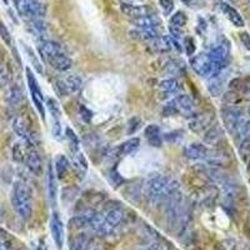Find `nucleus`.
Wrapping results in <instances>:
<instances>
[{
    "label": "nucleus",
    "mask_w": 250,
    "mask_h": 250,
    "mask_svg": "<svg viewBox=\"0 0 250 250\" xmlns=\"http://www.w3.org/2000/svg\"><path fill=\"white\" fill-rule=\"evenodd\" d=\"M190 66L196 74L202 78H210L211 75L216 73L213 62L210 60L209 55L205 54V53H200V54L191 57Z\"/></svg>",
    "instance_id": "nucleus-7"
},
{
    "label": "nucleus",
    "mask_w": 250,
    "mask_h": 250,
    "mask_svg": "<svg viewBox=\"0 0 250 250\" xmlns=\"http://www.w3.org/2000/svg\"><path fill=\"white\" fill-rule=\"evenodd\" d=\"M164 114H167V117H171L175 114H182L183 117H194L195 105L189 95H178L165 105Z\"/></svg>",
    "instance_id": "nucleus-4"
},
{
    "label": "nucleus",
    "mask_w": 250,
    "mask_h": 250,
    "mask_svg": "<svg viewBox=\"0 0 250 250\" xmlns=\"http://www.w3.org/2000/svg\"><path fill=\"white\" fill-rule=\"evenodd\" d=\"M50 233L57 248L62 250L64 247V242H65V230H64V224H62V219L57 213H53V215H51Z\"/></svg>",
    "instance_id": "nucleus-12"
},
{
    "label": "nucleus",
    "mask_w": 250,
    "mask_h": 250,
    "mask_svg": "<svg viewBox=\"0 0 250 250\" xmlns=\"http://www.w3.org/2000/svg\"><path fill=\"white\" fill-rule=\"evenodd\" d=\"M185 51L188 55H193L195 53V43H194L193 38L185 39Z\"/></svg>",
    "instance_id": "nucleus-44"
},
{
    "label": "nucleus",
    "mask_w": 250,
    "mask_h": 250,
    "mask_svg": "<svg viewBox=\"0 0 250 250\" xmlns=\"http://www.w3.org/2000/svg\"><path fill=\"white\" fill-rule=\"evenodd\" d=\"M57 175L54 171V165L49 164L48 168V194L49 200H50L51 205L55 207L57 204V195H58V187H57Z\"/></svg>",
    "instance_id": "nucleus-20"
},
{
    "label": "nucleus",
    "mask_w": 250,
    "mask_h": 250,
    "mask_svg": "<svg viewBox=\"0 0 250 250\" xmlns=\"http://www.w3.org/2000/svg\"><path fill=\"white\" fill-rule=\"evenodd\" d=\"M140 125H142V120H140V118H137V117L131 118V119L128 122V125H126V128H128L126 133H128L129 135H133V134H135L138 130H139Z\"/></svg>",
    "instance_id": "nucleus-39"
},
{
    "label": "nucleus",
    "mask_w": 250,
    "mask_h": 250,
    "mask_svg": "<svg viewBox=\"0 0 250 250\" xmlns=\"http://www.w3.org/2000/svg\"><path fill=\"white\" fill-rule=\"evenodd\" d=\"M222 118L224 122L225 128L228 129L229 133H238L239 128L242 126L244 123V118H243V111L236 106H228V108L223 109Z\"/></svg>",
    "instance_id": "nucleus-8"
},
{
    "label": "nucleus",
    "mask_w": 250,
    "mask_h": 250,
    "mask_svg": "<svg viewBox=\"0 0 250 250\" xmlns=\"http://www.w3.org/2000/svg\"><path fill=\"white\" fill-rule=\"evenodd\" d=\"M220 9H222L223 14L227 17V19L229 20L234 26H236V28H243V26L245 25L244 19H243L240 13H239L235 8H233V6L229 5V4L227 3H222L220 4Z\"/></svg>",
    "instance_id": "nucleus-18"
},
{
    "label": "nucleus",
    "mask_w": 250,
    "mask_h": 250,
    "mask_svg": "<svg viewBox=\"0 0 250 250\" xmlns=\"http://www.w3.org/2000/svg\"><path fill=\"white\" fill-rule=\"evenodd\" d=\"M12 205L18 215L29 220L33 215V195L30 188L21 182L15 183L12 190Z\"/></svg>",
    "instance_id": "nucleus-1"
},
{
    "label": "nucleus",
    "mask_w": 250,
    "mask_h": 250,
    "mask_svg": "<svg viewBox=\"0 0 250 250\" xmlns=\"http://www.w3.org/2000/svg\"><path fill=\"white\" fill-rule=\"evenodd\" d=\"M9 83V73L3 64H0V88L5 86Z\"/></svg>",
    "instance_id": "nucleus-43"
},
{
    "label": "nucleus",
    "mask_w": 250,
    "mask_h": 250,
    "mask_svg": "<svg viewBox=\"0 0 250 250\" xmlns=\"http://www.w3.org/2000/svg\"><path fill=\"white\" fill-rule=\"evenodd\" d=\"M86 244H88V239L84 234H82V235H78L74 239V242L71 243L70 250H85Z\"/></svg>",
    "instance_id": "nucleus-36"
},
{
    "label": "nucleus",
    "mask_w": 250,
    "mask_h": 250,
    "mask_svg": "<svg viewBox=\"0 0 250 250\" xmlns=\"http://www.w3.org/2000/svg\"><path fill=\"white\" fill-rule=\"evenodd\" d=\"M13 155H14V160L17 162H25V148L21 144H15L14 149H13Z\"/></svg>",
    "instance_id": "nucleus-38"
},
{
    "label": "nucleus",
    "mask_w": 250,
    "mask_h": 250,
    "mask_svg": "<svg viewBox=\"0 0 250 250\" xmlns=\"http://www.w3.org/2000/svg\"><path fill=\"white\" fill-rule=\"evenodd\" d=\"M150 46L156 53H167L173 49V40H171V37L162 35L159 38H155Z\"/></svg>",
    "instance_id": "nucleus-24"
},
{
    "label": "nucleus",
    "mask_w": 250,
    "mask_h": 250,
    "mask_svg": "<svg viewBox=\"0 0 250 250\" xmlns=\"http://www.w3.org/2000/svg\"><path fill=\"white\" fill-rule=\"evenodd\" d=\"M159 5L165 15H170L174 10V0H159Z\"/></svg>",
    "instance_id": "nucleus-40"
},
{
    "label": "nucleus",
    "mask_w": 250,
    "mask_h": 250,
    "mask_svg": "<svg viewBox=\"0 0 250 250\" xmlns=\"http://www.w3.org/2000/svg\"><path fill=\"white\" fill-rule=\"evenodd\" d=\"M211 123V117H209L208 114H200V115H194V119L190 122V129L191 130L199 133V131L207 129Z\"/></svg>",
    "instance_id": "nucleus-25"
},
{
    "label": "nucleus",
    "mask_w": 250,
    "mask_h": 250,
    "mask_svg": "<svg viewBox=\"0 0 250 250\" xmlns=\"http://www.w3.org/2000/svg\"><path fill=\"white\" fill-rule=\"evenodd\" d=\"M178 190V183L168 176H155L148 184V196L153 203H160L169 199L171 194Z\"/></svg>",
    "instance_id": "nucleus-2"
},
{
    "label": "nucleus",
    "mask_w": 250,
    "mask_h": 250,
    "mask_svg": "<svg viewBox=\"0 0 250 250\" xmlns=\"http://www.w3.org/2000/svg\"><path fill=\"white\" fill-rule=\"evenodd\" d=\"M145 134V138L148 139V143L151 145V146H154V148H160L163 144V138L162 135H160V128L159 125L156 124H150L146 126V129H145L144 131Z\"/></svg>",
    "instance_id": "nucleus-23"
},
{
    "label": "nucleus",
    "mask_w": 250,
    "mask_h": 250,
    "mask_svg": "<svg viewBox=\"0 0 250 250\" xmlns=\"http://www.w3.org/2000/svg\"><path fill=\"white\" fill-rule=\"evenodd\" d=\"M140 146V139L139 138H131L126 142L123 143L119 146V153L122 155H130V154L135 153Z\"/></svg>",
    "instance_id": "nucleus-27"
},
{
    "label": "nucleus",
    "mask_w": 250,
    "mask_h": 250,
    "mask_svg": "<svg viewBox=\"0 0 250 250\" xmlns=\"http://www.w3.org/2000/svg\"><path fill=\"white\" fill-rule=\"evenodd\" d=\"M85 250H106V248L104 247L103 243L97 242V240H91V242H88Z\"/></svg>",
    "instance_id": "nucleus-45"
},
{
    "label": "nucleus",
    "mask_w": 250,
    "mask_h": 250,
    "mask_svg": "<svg viewBox=\"0 0 250 250\" xmlns=\"http://www.w3.org/2000/svg\"><path fill=\"white\" fill-rule=\"evenodd\" d=\"M123 219H124V211L117 207L109 209L105 215H104V220H105L106 225L110 228L111 230H114L118 225L122 224Z\"/></svg>",
    "instance_id": "nucleus-22"
},
{
    "label": "nucleus",
    "mask_w": 250,
    "mask_h": 250,
    "mask_svg": "<svg viewBox=\"0 0 250 250\" xmlns=\"http://www.w3.org/2000/svg\"><path fill=\"white\" fill-rule=\"evenodd\" d=\"M223 135H224V130H223L219 125H215V126L210 128L207 133H205L204 139L208 144L214 145L223 139Z\"/></svg>",
    "instance_id": "nucleus-28"
},
{
    "label": "nucleus",
    "mask_w": 250,
    "mask_h": 250,
    "mask_svg": "<svg viewBox=\"0 0 250 250\" xmlns=\"http://www.w3.org/2000/svg\"><path fill=\"white\" fill-rule=\"evenodd\" d=\"M229 54H230V46H229V42L225 39H223L222 42H219L208 53L210 60L213 62L214 66H215L216 73L227 68Z\"/></svg>",
    "instance_id": "nucleus-5"
},
{
    "label": "nucleus",
    "mask_w": 250,
    "mask_h": 250,
    "mask_svg": "<svg viewBox=\"0 0 250 250\" xmlns=\"http://www.w3.org/2000/svg\"><path fill=\"white\" fill-rule=\"evenodd\" d=\"M249 1H250V0H249Z\"/></svg>",
    "instance_id": "nucleus-51"
},
{
    "label": "nucleus",
    "mask_w": 250,
    "mask_h": 250,
    "mask_svg": "<svg viewBox=\"0 0 250 250\" xmlns=\"http://www.w3.org/2000/svg\"><path fill=\"white\" fill-rule=\"evenodd\" d=\"M130 35L133 38H135V39L144 40V42L145 40H146V42H149V40H154L155 38L162 37V35L158 34V33H155V31L145 30V29H138V28H135L134 30H131Z\"/></svg>",
    "instance_id": "nucleus-30"
},
{
    "label": "nucleus",
    "mask_w": 250,
    "mask_h": 250,
    "mask_svg": "<svg viewBox=\"0 0 250 250\" xmlns=\"http://www.w3.org/2000/svg\"><path fill=\"white\" fill-rule=\"evenodd\" d=\"M182 1L184 4H190L191 3V0H182Z\"/></svg>",
    "instance_id": "nucleus-48"
},
{
    "label": "nucleus",
    "mask_w": 250,
    "mask_h": 250,
    "mask_svg": "<svg viewBox=\"0 0 250 250\" xmlns=\"http://www.w3.org/2000/svg\"><path fill=\"white\" fill-rule=\"evenodd\" d=\"M13 129L24 140V143L28 144V146H34L37 143V135L23 117H17L13 120Z\"/></svg>",
    "instance_id": "nucleus-10"
},
{
    "label": "nucleus",
    "mask_w": 250,
    "mask_h": 250,
    "mask_svg": "<svg viewBox=\"0 0 250 250\" xmlns=\"http://www.w3.org/2000/svg\"><path fill=\"white\" fill-rule=\"evenodd\" d=\"M79 114H80V117H82V119L84 120V122L90 123L91 118H93V113H91V111L89 110L86 106L80 105L79 106Z\"/></svg>",
    "instance_id": "nucleus-42"
},
{
    "label": "nucleus",
    "mask_w": 250,
    "mask_h": 250,
    "mask_svg": "<svg viewBox=\"0 0 250 250\" xmlns=\"http://www.w3.org/2000/svg\"><path fill=\"white\" fill-rule=\"evenodd\" d=\"M110 180L111 183H113L114 187H119V185L123 184V182H124V179H123L122 176L119 175V173H117V171H111Z\"/></svg>",
    "instance_id": "nucleus-47"
},
{
    "label": "nucleus",
    "mask_w": 250,
    "mask_h": 250,
    "mask_svg": "<svg viewBox=\"0 0 250 250\" xmlns=\"http://www.w3.org/2000/svg\"><path fill=\"white\" fill-rule=\"evenodd\" d=\"M65 134H66V138H68V140H69V144H70L71 151H73V153H75V151H80L79 150V139H78L77 134L74 133V130H73L71 128H66Z\"/></svg>",
    "instance_id": "nucleus-35"
},
{
    "label": "nucleus",
    "mask_w": 250,
    "mask_h": 250,
    "mask_svg": "<svg viewBox=\"0 0 250 250\" xmlns=\"http://www.w3.org/2000/svg\"><path fill=\"white\" fill-rule=\"evenodd\" d=\"M26 74V83H28L29 91H30L31 99L34 103L35 108L38 109V111L40 113L42 118H45V105H44V97L43 93H42V89L39 86V83H38L37 78H35L34 73L31 71L30 68L25 69Z\"/></svg>",
    "instance_id": "nucleus-6"
},
{
    "label": "nucleus",
    "mask_w": 250,
    "mask_h": 250,
    "mask_svg": "<svg viewBox=\"0 0 250 250\" xmlns=\"http://www.w3.org/2000/svg\"><path fill=\"white\" fill-rule=\"evenodd\" d=\"M228 75H229V73H228L227 68H225L209 78V82H208V91L210 93L211 97H222L225 90V85H227Z\"/></svg>",
    "instance_id": "nucleus-9"
},
{
    "label": "nucleus",
    "mask_w": 250,
    "mask_h": 250,
    "mask_svg": "<svg viewBox=\"0 0 250 250\" xmlns=\"http://www.w3.org/2000/svg\"><path fill=\"white\" fill-rule=\"evenodd\" d=\"M249 115H250V108H249Z\"/></svg>",
    "instance_id": "nucleus-50"
},
{
    "label": "nucleus",
    "mask_w": 250,
    "mask_h": 250,
    "mask_svg": "<svg viewBox=\"0 0 250 250\" xmlns=\"http://www.w3.org/2000/svg\"><path fill=\"white\" fill-rule=\"evenodd\" d=\"M95 214H97V211L94 210H85L78 214L70 220V227L74 228V229H82V228L89 227Z\"/></svg>",
    "instance_id": "nucleus-21"
},
{
    "label": "nucleus",
    "mask_w": 250,
    "mask_h": 250,
    "mask_svg": "<svg viewBox=\"0 0 250 250\" xmlns=\"http://www.w3.org/2000/svg\"><path fill=\"white\" fill-rule=\"evenodd\" d=\"M68 169H69V162L68 159H66V156L62 155V154H59V155L55 158V163H54V171L58 179H64L66 173H68Z\"/></svg>",
    "instance_id": "nucleus-26"
},
{
    "label": "nucleus",
    "mask_w": 250,
    "mask_h": 250,
    "mask_svg": "<svg viewBox=\"0 0 250 250\" xmlns=\"http://www.w3.org/2000/svg\"><path fill=\"white\" fill-rule=\"evenodd\" d=\"M120 10L124 15H126L130 19L135 20L139 18L146 17V15L153 14L150 6L148 5H139V4H130V3H122Z\"/></svg>",
    "instance_id": "nucleus-14"
},
{
    "label": "nucleus",
    "mask_w": 250,
    "mask_h": 250,
    "mask_svg": "<svg viewBox=\"0 0 250 250\" xmlns=\"http://www.w3.org/2000/svg\"><path fill=\"white\" fill-rule=\"evenodd\" d=\"M37 250H46V249H45V248L43 247V245H39V247H38V249H37Z\"/></svg>",
    "instance_id": "nucleus-49"
},
{
    "label": "nucleus",
    "mask_w": 250,
    "mask_h": 250,
    "mask_svg": "<svg viewBox=\"0 0 250 250\" xmlns=\"http://www.w3.org/2000/svg\"><path fill=\"white\" fill-rule=\"evenodd\" d=\"M82 85V79L75 74L57 80V89L60 95H71V94L79 91Z\"/></svg>",
    "instance_id": "nucleus-11"
},
{
    "label": "nucleus",
    "mask_w": 250,
    "mask_h": 250,
    "mask_svg": "<svg viewBox=\"0 0 250 250\" xmlns=\"http://www.w3.org/2000/svg\"><path fill=\"white\" fill-rule=\"evenodd\" d=\"M0 37H1V39H3L6 45L12 46V35H10L8 28L3 23H0Z\"/></svg>",
    "instance_id": "nucleus-41"
},
{
    "label": "nucleus",
    "mask_w": 250,
    "mask_h": 250,
    "mask_svg": "<svg viewBox=\"0 0 250 250\" xmlns=\"http://www.w3.org/2000/svg\"><path fill=\"white\" fill-rule=\"evenodd\" d=\"M239 38H240V42H242V44L244 45V48L247 49V50L250 51V34L249 33H247V31H243V33H240Z\"/></svg>",
    "instance_id": "nucleus-46"
},
{
    "label": "nucleus",
    "mask_w": 250,
    "mask_h": 250,
    "mask_svg": "<svg viewBox=\"0 0 250 250\" xmlns=\"http://www.w3.org/2000/svg\"><path fill=\"white\" fill-rule=\"evenodd\" d=\"M188 17L185 15L184 12H176L175 14L171 15L170 20H169V26L176 29H182L187 25Z\"/></svg>",
    "instance_id": "nucleus-32"
},
{
    "label": "nucleus",
    "mask_w": 250,
    "mask_h": 250,
    "mask_svg": "<svg viewBox=\"0 0 250 250\" xmlns=\"http://www.w3.org/2000/svg\"><path fill=\"white\" fill-rule=\"evenodd\" d=\"M9 105L10 106H19L23 102V91L19 86H13L8 93V97H6Z\"/></svg>",
    "instance_id": "nucleus-31"
},
{
    "label": "nucleus",
    "mask_w": 250,
    "mask_h": 250,
    "mask_svg": "<svg viewBox=\"0 0 250 250\" xmlns=\"http://www.w3.org/2000/svg\"><path fill=\"white\" fill-rule=\"evenodd\" d=\"M159 88L164 94H174L179 89V83L175 79H165L160 83Z\"/></svg>",
    "instance_id": "nucleus-33"
},
{
    "label": "nucleus",
    "mask_w": 250,
    "mask_h": 250,
    "mask_svg": "<svg viewBox=\"0 0 250 250\" xmlns=\"http://www.w3.org/2000/svg\"><path fill=\"white\" fill-rule=\"evenodd\" d=\"M29 28H30V31L33 33L34 37L42 38V39L45 37L46 30H48V26H46V24L44 23L43 19L29 21Z\"/></svg>",
    "instance_id": "nucleus-29"
},
{
    "label": "nucleus",
    "mask_w": 250,
    "mask_h": 250,
    "mask_svg": "<svg viewBox=\"0 0 250 250\" xmlns=\"http://www.w3.org/2000/svg\"><path fill=\"white\" fill-rule=\"evenodd\" d=\"M46 62L51 68L58 71H68L73 66V60L65 53H62V54H58L55 57L50 58Z\"/></svg>",
    "instance_id": "nucleus-19"
},
{
    "label": "nucleus",
    "mask_w": 250,
    "mask_h": 250,
    "mask_svg": "<svg viewBox=\"0 0 250 250\" xmlns=\"http://www.w3.org/2000/svg\"><path fill=\"white\" fill-rule=\"evenodd\" d=\"M0 250H13L9 234L3 229H0Z\"/></svg>",
    "instance_id": "nucleus-37"
},
{
    "label": "nucleus",
    "mask_w": 250,
    "mask_h": 250,
    "mask_svg": "<svg viewBox=\"0 0 250 250\" xmlns=\"http://www.w3.org/2000/svg\"><path fill=\"white\" fill-rule=\"evenodd\" d=\"M26 168L34 174V175L40 176L43 174V160L42 156L37 150H29L25 156Z\"/></svg>",
    "instance_id": "nucleus-16"
},
{
    "label": "nucleus",
    "mask_w": 250,
    "mask_h": 250,
    "mask_svg": "<svg viewBox=\"0 0 250 250\" xmlns=\"http://www.w3.org/2000/svg\"><path fill=\"white\" fill-rule=\"evenodd\" d=\"M133 24L138 29H145V30L155 31L158 34H163V23L160 18L155 14L146 15V17L139 18L133 20Z\"/></svg>",
    "instance_id": "nucleus-13"
},
{
    "label": "nucleus",
    "mask_w": 250,
    "mask_h": 250,
    "mask_svg": "<svg viewBox=\"0 0 250 250\" xmlns=\"http://www.w3.org/2000/svg\"><path fill=\"white\" fill-rule=\"evenodd\" d=\"M210 150L205 146L204 144H193L188 145L187 148L184 149V155L191 160H204L209 156Z\"/></svg>",
    "instance_id": "nucleus-17"
},
{
    "label": "nucleus",
    "mask_w": 250,
    "mask_h": 250,
    "mask_svg": "<svg viewBox=\"0 0 250 250\" xmlns=\"http://www.w3.org/2000/svg\"><path fill=\"white\" fill-rule=\"evenodd\" d=\"M46 108H48L49 113H50L53 120H60V115H62V111H60L59 104L55 99L53 98H49L46 100Z\"/></svg>",
    "instance_id": "nucleus-34"
},
{
    "label": "nucleus",
    "mask_w": 250,
    "mask_h": 250,
    "mask_svg": "<svg viewBox=\"0 0 250 250\" xmlns=\"http://www.w3.org/2000/svg\"><path fill=\"white\" fill-rule=\"evenodd\" d=\"M14 6L26 21L44 19L46 15V5L40 0H14Z\"/></svg>",
    "instance_id": "nucleus-3"
},
{
    "label": "nucleus",
    "mask_w": 250,
    "mask_h": 250,
    "mask_svg": "<svg viewBox=\"0 0 250 250\" xmlns=\"http://www.w3.org/2000/svg\"><path fill=\"white\" fill-rule=\"evenodd\" d=\"M38 51H39L40 57L43 58L45 62H48L50 58L55 57V55L64 53L62 45L57 43V42H53V40H44V42H42L40 45L38 46Z\"/></svg>",
    "instance_id": "nucleus-15"
}]
</instances>
